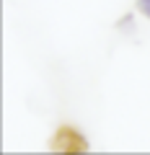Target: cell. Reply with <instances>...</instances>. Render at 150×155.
Instances as JSON below:
<instances>
[{
  "label": "cell",
  "mask_w": 150,
  "mask_h": 155,
  "mask_svg": "<svg viewBox=\"0 0 150 155\" xmlns=\"http://www.w3.org/2000/svg\"><path fill=\"white\" fill-rule=\"evenodd\" d=\"M140 11H142L145 16L150 18V0H140Z\"/></svg>",
  "instance_id": "1"
}]
</instances>
